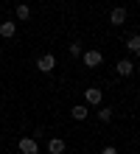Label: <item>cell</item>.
Wrapping results in <instances>:
<instances>
[{"mask_svg": "<svg viewBox=\"0 0 140 154\" xmlns=\"http://www.w3.org/2000/svg\"><path fill=\"white\" fill-rule=\"evenodd\" d=\"M98 118H101V123H109V121H112V109H109V106L98 109Z\"/></svg>", "mask_w": 140, "mask_h": 154, "instance_id": "obj_12", "label": "cell"}, {"mask_svg": "<svg viewBox=\"0 0 140 154\" xmlns=\"http://www.w3.org/2000/svg\"><path fill=\"white\" fill-rule=\"evenodd\" d=\"M28 17H31V8H28L25 3H20L17 6V20H28Z\"/></svg>", "mask_w": 140, "mask_h": 154, "instance_id": "obj_11", "label": "cell"}, {"mask_svg": "<svg viewBox=\"0 0 140 154\" xmlns=\"http://www.w3.org/2000/svg\"><path fill=\"white\" fill-rule=\"evenodd\" d=\"M20 154H39V146H36V137H23L20 143Z\"/></svg>", "mask_w": 140, "mask_h": 154, "instance_id": "obj_1", "label": "cell"}, {"mask_svg": "<svg viewBox=\"0 0 140 154\" xmlns=\"http://www.w3.org/2000/svg\"><path fill=\"white\" fill-rule=\"evenodd\" d=\"M109 23H112V25H123V23H126V8H123V6L112 8V14H109Z\"/></svg>", "mask_w": 140, "mask_h": 154, "instance_id": "obj_4", "label": "cell"}, {"mask_svg": "<svg viewBox=\"0 0 140 154\" xmlns=\"http://www.w3.org/2000/svg\"><path fill=\"white\" fill-rule=\"evenodd\" d=\"M48 151H51V154H62V151H64V140H62V137H53V140L48 143Z\"/></svg>", "mask_w": 140, "mask_h": 154, "instance_id": "obj_8", "label": "cell"}, {"mask_svg": "<svg viewBox=\"0 0 140 154\" xmlns=\"http://www.w3.org/2000/svg\"><path fill=\"white\" fill-rule=\"evenodd\" d=\"M14 34H17V25L11 23V20H8V23H0V37H14Z\"/></svg>", "mask_w": 140, "mask_h": 154, "instance_id": "obj_7", "label": "cell"}, {"mask_svg": "<svg viewBox=\"0 0 140 154\" xmlns=\"http://www.w3.org/2000/svg\"><path fill=\"white\" fill-rule=\"evenodd\" d=\"M36 67H39V73H51V70L56 67V56H51V53H45V56H39V62H36Z\"/></svg>", "mask_w": 140, "mask_h": 154, "instance_id": "obj_2", "label": "cell"}, {"mask_svg": "<svg viewBox=\"0 0 140 154\" xmlns=\"http://www.w3.org/2000/svg\"><path fill=\"white\" fill-rule=\"evenodd\" d=\"M79 53H81V45L73 42V45H70V56H79Z\"/></svg>", "mask_w": 140, "mask_h": 154, "instance_id": "obj_13", "label": "cell"}, {"mask_svg": "<svg viewBox=\"0 0 140 154\" xmlns=\"http://www.w3.org/2000/svg\"><path fill=\"white\" fill-rule=\"evenodd\" d=\"M115 70H118L120 76H132V73H135V65H132L129 59H120L118 65H115Z\"/></svg>", "mask_w": 140, "mask_h": 154, "instance_id": "obj_6", "label": "cell"}, {"mask_svg": "<svg viewBox=\"0 0 140 154\" xmlns=\"http://www.w3.org/2000/svg\"><path fill=\"white\" fill-rule=\"evenodd\" d=\"M126 48L132 51V53H140V37H137V34H132V37L126 39Z\"/></svg>", "mask_w": 140, "mask_h": 154, "instance_id": "obj_10", "label": "cell"}, {"mask_svg": "<svg viewBox=\"0 0 140 154\" xmlns=\"http://www.w3.org/2000/svg\"><path fill=\"white\" fill-rule=\"evenodd\" d=\"M101 62H104V53H101V51H87V53H84V65H87V67H98Z\"/></svg>", "mask_w": 140, "mask_h": 154, "instance_id": "obj_3", "label": "cell"}, {"mask_svg": "<svg viewBox=\"0 0 140 154\" xmlns=\"http://www.w3.org/2000/svg\"><path fill=\"white\" fill-rule=\"evenodd\" d=\"M101 90L98 87H90V90H84V98H87V104H95V106H101Z\"/></svg>", "mask_w": 140, "mask_h": 154, "instance_id": "obj_5", "label": "cell"}, {"mask_svg": "<svg viewBox=\"0 0 140 154\" xmlns=\"http://www.w3.org/2000/svg\"><path fill=\"white\" fill-rule=\"evenodd\" d=\"M70 115L76 118V121H84V118H87L90 112H87V106H84V104H76V106H73V109H70Z\"/></svg>", "mask_w": 140, "mask_h": 154, "instance_id": "obj_9", "label": "cell"}, {"mask_svg": "<svg viewBox=\"0 0 140 154\" xmlns=\"http://www.w3.org/2000/svg\"><path fill=\"white\" fill-rule=\"evenodd\" d=\"M101 154H115V149H112V146H107V149L101 151Z\"/></svg>", "mask_w": 140, "mask_h": 154, "instance_id": "obj_14", "label": "cell"}]
</instances>
